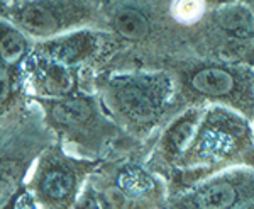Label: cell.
<instances>
[{"label":"cell","mask_w":254,"mask_h":209,"mask_svg":"<svg viewBox=\"0 0 254 209\" xmlns=\"http://www.w3.org/2000/svg\"><path fill=\"white\" fill-rule=\"evenodd\" d=\"M254 167L253 121L225 105H207L190 146L171 174V194L232 167Z\"/></svg>","instance_id":"obj_1"},{"label":"cell","mask_w":254,"mask_h":209,"mask_svg":"<svg viewBox=\"0 0 254 209\" xmlns=\"http://www.w3.org/2000/svg\"><path fill=\"white\" fill-rule=\"evenodd\" d=\"M95 85L110 117L132 138L149 136L173 110L176 82L168 70H130L100 75Z\"/></svg>","instance_id":"obj_2"},{"label":"cell","mask_w":254,"mask_h":209,"mask_svg":"<svg viewBox=\"0 0 254 209\" xmlns=\"http://www.w3.org/2000/svg\"><path fill=\"white\" fill-rule=\"evenodd\" d=\"M176 92L173 110L190 105L219 104L254 122V70L249 65L217 58L171 61Z\"/></svg>","instance_id":"obj_3"},{"label":"cell","mask_w":254,"mask_h":209,"mask_svg":"<svg viewBox=\"0 0 254 209\" xmlns=\"http://www.w3.org/2000/svg\"><path fill=\"white\" fill-rule=\"evenodd\" d=\"M49 128L71 153L100 160L126 133L110 117L98 96L73 92L64 97H34Z\"/></svg>","instance_id":"obj_4"},{"label":"cell","mask_w":254,"mask_h":209,"mask_svg":"<svg viewBox=\"0 0 254 209\" xmlns=\"http://www.w3.org/2000/svg\"><path fill=\"white\" fill-rule=\"evenodd\" d=\"M58 141L49 128L39 104L20 102L2 116V155H0V208L15 206L24 192L32 167L43 151Z\"/></svg>","instance_id":"obj_5"},{"label":"cell","mask_w":254,"mask_h":209,"mask_svg":"<svg viewBox=\"0 0 254 209\" xmlns=\"http://www.w3.org/2000/svg\"><path fill=\"white\" fill-rule=\"evenodd\" d=\"M100 165L102 160L75 155L56 141L32 167L22 194L31 198L32 206L75 208L87 180Z\"/></svg>","instance_id":"obj_6"},{"label":"cell","mask_w":254,"mask_h":209,"mask_svg":"<svg viewBox=\"0 0 254 209\" xmlns=\"http://www.w3.org/2000/svg\"><path fill=\"white\" fill-rule=\"evenodd\" d=\"M173 0H104L100 5L105 39L116 44L147 46L175 43Z\"/></svg>","instance_id":"obj_7"},{"label":"cell","mask_w":254,"mask_h":209,"mask_svg":"<svg viewBox=\"0 0 254 209\" xmlns=\"http://www.w3.org/2000/svg\"><path fill=\"white\" fill-rule=\"evenodd\" d=\"M190 46L210 58L243 63L254 60V14L243 2L208 10L193 26Z\"/></svg>","instance_id":"obj_8"},{"label":"cell","mask_w":254,"mask_h":209,"mask_svg":"<svg viewBox=\"0 0 254 209\" xmlns=\"http://www.w3.org/2000/svg\"><path fill=\"white\" fill-rule=\"evenodd\" d=\"M2 19L36 39H51L81 27H102L100 7L92 0H26L2 7Z\"/></svg>","instance_id":"obj_9"},{"label":"cell","mask_w":254,"mask_h":209,"mask_svg":"<svg viewBox=\"0 0 254 209\" xmlns=\"http://www.w3.org/2000/svg\"><path fill=\"white\" fill-rule=\"evenodd\" d=\"M175 208H254V167H232L212 175L170 201Z\"/></svg>","instance_id":"obj_10"},{"label":"cell","mask_w":254,"mask_h":209,"mask_svg":"<svg viewBox=\"0 0 254 209\" xmlns=\"http://www.w3.org/2000/svg\"><path fill=\"white\" fill-rule=\"evenodd\" d=\"M207 105H190L165 126L159 138L154 143L151 155L147 157V169L156 175L171 177L176 163L185 155L187 148L193 139Z\"/></svg>","instance_id":"obj_11"},{"label":"cell","mask_w":254,"mask_h":209,"mask_svg":"<svg viewBox=\"0 0 254 209\" xmlns=\"http://www.w3.org/2000/svg\"><path fill=\"white\" fill-rule=\"evenodd\" d=\"M22 73L34 97H64L78 92V72L39 53L31 51L22 63Z\"/></svg>","instance_id":"obj_12"},{"label":"cell","mask_w":254,"mask_h":209,"mask_svg":"<svg viewBox=\"0 0 254 209\" xmlns=\"http://www.w3.org/2000/svg\"><path fill=\"white\" fill-rule=\"evenodd\" d=\"M104 46L105 34L100 29L81 27L56 38L43 39L34 44L32 51L75 68L90 60H95L104 51Z\"/></svg>","instance_id":"obj_13"},{"label":"cell","mask_w":254,"mask_h":209,"mask_svg":"<svg viewBox=\"0 0 254 209\" xmlns=\"http://www.w3.org/2000/svg\"><path fill=\"white\" fill-rule=\"evenodd\" d=\"M100 170L124 191L130 206L156 208L163 204L161 194H165L163 182L158 177H154V172L147 167L144 169V167L134 165V163H122V165L116 167L112 174H107L105 167H102Z\"/></svg>","instance_id":"obj_14"},{"label":"cell","mask_w":254,"mask_h":209,"mask_svg":"<svg viewBox=\"0 0 254 209\" xmlns=\"http://www.w3.org/2000/svg\"><path fill=\"white\" fill-rule=\"evenodd\" d=\"M32 44L31 36L20 31L9 20L2 19V36H0V63L20 67L31 55Z\"/></svg>","instance_id":"obj_15"},{"label":"cell","mask_w":254,"mask_h":209,"mask_svg":"<svg viewBox=\"0 0 254 209\" xmlns=\"http://www.w3.org/2000/svg\"><path fill=\"white\" fill-rule=\"evenodd\" d=\"M234 2H241V0H205L207 12L219 9V7H224V5H229V3H234Z\"/></svg>","instance_id":"obj_16"},{"label":"cell","mask_w":254,"mask_h":209,"mask_svg":"<svg viewBox=\"0 0 254 209\" xmlns=\"http://www.w3.org/2000/svg\"><path fill=\"white\" fill-rule=\"evenodd\" d=\"M26 0H2V7H10V5H17V3H22Z\"/></svg>","instance_id":"obj_17"},{"label":"cell","mask_w":254,"mask_h":209,"mask_svg":"<svg viewBox=\"0 0 254 209\" xmlns=\"http://www.w3.org/2000/svg\"><path fill=\"white\" fill-rule=\"evenodd\" d=\"M241 2H243V3H244V5H246V7H248V9H249V10H251V12H253V14H254V0H241Z\"/></svg>","instance_id":"obj_18"},{"label":"cell","mask_w":254,"mask_h":209,"mask_svg":"<svg viewBox=\"0 0 254 209\" xmlns=\"http://www.w3.org/2000/svg\"><path fill=\"white\" fill-rule=\"evenodd\" d=\"M92 2H95V3H97V5H98V7H100V5H102V2H104V0H92Z\"/></svg>","instance_id":"obj_19"}]
</instances>
